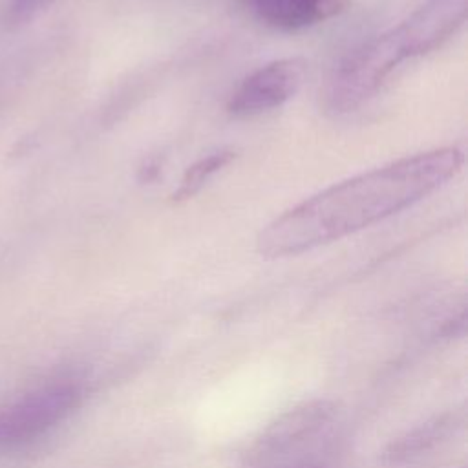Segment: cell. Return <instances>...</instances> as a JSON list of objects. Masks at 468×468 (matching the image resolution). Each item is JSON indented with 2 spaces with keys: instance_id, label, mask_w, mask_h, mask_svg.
Listing matches in <instances>:
<instances>
[{
  "instance_id": "6da1fadb",
  "label": "cell",
  "mask_w": 468,
  "mask_h": 468,
  "mask_svg": "<svg viewBox=\"0 0 468 468\" xmlns=\"http://www.w3.org/2000/svg\"><path fill=\"white\" fill-rule=\"evenodd\" d=\"M455 146L420 152L336 183L272 219L256 239L263 258L296 256L371 227L424 199L463 166Z\"/></svg>"
},
{
  "instance_id": "52a82bcc",
  "label": "cell",
  "mask_w": 468,
  "mask_h": 468,
  "mask_svg": "<svg viewBox=\"0 0 468 468\" xmlns=\"http://www.w3.org/2000/svg\"><path fill=\"white\" fill-rule=\"evenodd\" d=\"M232 159H234L232 150H219V152H214V154L196 161L192 166L186 168V172L181 177L179 186L172 192L170 199L177 203V201L192 197L194 194H197L207 185V181L216 172H219L223 166H227Z\"/></svg>"
},
{
  "instance_id": "8992f818",
  "label": "cell",
  "mask_w": 468,
  "mask_h": 468,
  "mask_svg": "<svg viewBox=\"0 0 468 468\" xmlns=\"http://www.w3.org/2000/svg\"><path fill=\"white\" fill-rule=\"evenodd\" d=\"M252 15L269 27L298 31L338 15L347 0H245Z\"/></svg>"
},
{
  "instance_id": "9c48e42d",
  "label": "cell",
  "mask_w": 468,
  "mask_h": 468,
  "mask_svg": "<svg viewBox=\"0 0 468 468\" xmlns=\"http://www.w3.org/2000/svg\"><path fill=\"white\" fill-rule=\"evenodd\" d=\"M316 468H324V466H316Z\"/></svg>"
},
{
  "instance_id": "3957f363",
  "label": "cell",
  "mask_w": 468,
  "mask_h": 468,
  "mask_svg": "<svg viewBox=\"0 0 468 468\" xmlns=\"http://www.w3.org/2000/svg\"><path fill=\"white\" fill-rule=\"evenodd\" d=\"M338 424V410L329 400H313L276 419L254 442L256 468H316L313 457L324 450Z\"/></svg>"
},
{
  "instance_id": "ba28073f",
  "label": "cell",
  "mask_w": 468,
  "mask_h": 468,
  "mask_svg": "<svg viewBox=\"0 0 468 468\" xmlns=\"http://www.w3.org/2000/svg\"><path fill=\"white\" fill-rule=\"evenodd\" d=\"M53 0H11L7 18L11 24H24L44 11Z\"/></svg>"
},
{
  "instance_id": "5b68a950",
  "label": "cell",
  "mask_w": 468,
  "mask_h": 468,
  "mask_svg": "<svg viewBox=\"0 0 468 468\" xmlns=\"http://www.w3.org/2000/svg\"><path fill=\"white\" fill-rule=\"evenodd\" d=\"M307 62L300 57L272 60L247 75L232 91L227 110L245 119L265 113L287 102L303 84Z\"/></svg>"
},
{
  "instance_id": "7a4b0ae2",
  "label": "cell",
  "mask_w": 468,
  "mask_h": 468,
  "mask_svg": "<svg viewBox=\"0 0 468 468\" xmlns=\"http://www.w3.org/2000/svg\"><path fill=\"white\" fill-rule=\"evenodd\" d=\"M466 18V0H426L397 27L355 49L335 73L327 106L349 112L373 97L408 58L430 53L446 42Z\"/></svg>"
},
{
  "instance_id": "277c9868",
  "label": "cell",
  "mask_w": 468,
  "mask_h": 468,
  "mask_svg": "<svg viewBox=\"0 0 468 468\" xmlns=\"http://www.w3.org/2000/svg\"><path fill=\"white\" fill-rule=\"evenodd\" d=\"M84 386L71 377L46 380L0 410V450H15L46 437L82 402Z\"/></svg>"
}]
</instances>
